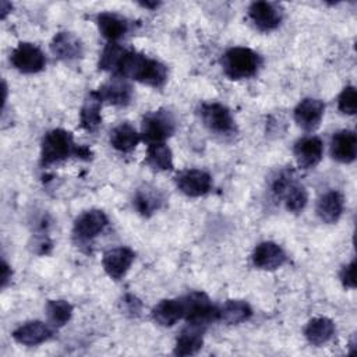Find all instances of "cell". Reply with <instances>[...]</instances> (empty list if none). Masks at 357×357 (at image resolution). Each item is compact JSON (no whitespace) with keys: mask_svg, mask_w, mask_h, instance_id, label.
Wrapping results in <instances>:
<instances>
[{"mask_svg":"<svg viewBox=\"0 0 357 357\" xmlns=\"http://www.w3.org/2000/svg\"><path fill=\"white\" fill-rule=\"evenodd\" d=\"M114 75L132 78L141 84L160 88L167 79V68L155 59H149L135 50L124 49Z\"/></svg>","mask_w":357,"mask_h":357,"instance_id":"1","label":"cell"},{"mask_svg":"<svg viewBox=\"0 0 357 357\" xmlns=\"http://www.w3.org/2000/svg\"><path fill=\"white\" fill-rule=\"evenodd\" d=\"M222 66L230 79L250 78L257 74L261 66V57L248 47H230L223 54Z\"/></svg>","mask_w":357,"mask_h":357,"instance_id":"2","label":"cell"},{"mask_svg":"<svg viewBox=\"0 0 357 357\" xmlns=\"http://www.w3.org/2000/svg\"><path fill=\"white\" fill-rule=\"evenodd\" d=\"M75 145L73 141V134L63 128H56L49 131L42 139L40 148V162L42 165H53L64 160L71 153L75 152Z\"/></svg>","mask_w":357,"mask_h":357,"instance_id":"3","label":"cell"},{"mask_svg":"<svg viewBox=\"0 0 357 357\" xmlns=\"http://www.w3.org/2000/svg\"><path fill=\"white\" fill-rule=\"evenodd\" d=\"M176 130V120L169 110L159 109L156 112L148 113L142 119L141 124V138H144L148 145L163 142Z\"/></svg>","mask_w":357,"mask_h":357,"instance_id":"4","label":"cell"},{"mask_svg":"<svg viewBox=\"0 0 357 357\" xmlns=\"http://www.w3.org/2000/svg\"><path fill=\"white\" fill-rule=\"evenodd\" d=\"M185 317L188 325L205 328L206 325L219 319V308L215 307L208 296L201 291H192L185 296Z\"/></svg>","mask_w":357,"mask_h":357,"instance_id":"5","label":"cell"},{"mask_svg":"<svg viewBox=\"0 0 357 357\" xmlns=\"http://www.w3.org/2000/svg\"><path fill=\"white\" fill-rule=\"evenodd\" d=\"M198 113L209 131L219 135H231L236 132V121L225 105L218 102L202 103Z\"/></svg>","mask_w":357,"mask_h":357,"instance_id":"6","label":"cell"},{"mask_svg":"<svg viewBox=\"0 0 357 357\" xmlns=\"http://www.w3.org/2000/svg\"><path fill=\"white\" fill-rule=\"evenodd\" d=\"M11 64L24 74H33L43 70L46 66V57L43 52L28 42H21L13 50L10 56Z\"/></svg>","mask_w":357,"mask_h":357,"instance_id":"7","label":"cell"},{"mask_svg":"<svg viewBox=\"0 0 357 357\" xmlns=\"http://www.w3.org/2000/svg\"><path fill=\"white\" fill-rule=\"evenodd\" d=\"M107 226V216L100 209L82 212L74 222V237L79 241H91Z\"/></svg>","mask_w":357,"mask_h":357,"instance_id":"8","label":"cell"},{"mask_svg":"<svg viewBox=\"0 0 357 357\" xmlns=\"http://www.w3.org/2000/svg\"><path fill=\"white\" fill-rule=\"evenodd\" d=\"M176 185L188 197H201L209 192L212 187V177L204 170L188 169L176 176Z\"/></svg>","mask_w":357,"mask_h":357,"instance_id":"9","label":"cell"},{"mask_svg":"<svg viewBox=\"0 0 357 357\" xmlns=\"http://www.w3.org/2000/svg\"><path fill=\"white\" fill-rule=\"evenodd\" d=\"M135 254L128 247H116L112 250H107L103 254L102 265L105 272L114 280L121 279L127 271L130 269L131 264L134 262Z\"/></svg>","mask_w":357,"mask_h":357,"instance_id":"10","label":"cell"},{"mask_svg":"<svg viewBox=\"0 0 357 357\" xmlns=\"http://www.w3.org/2000/svg\"><path fill=\"white\" fill-rule=\"evenodd\" d=\"M325 105L319 99H303L294 109V120L304 131H314L321 124Z\"/></svg>","mask_w":357,"mask_h":357,"instance_id":"11","label":"cell"},{"mask_svg":"<svg viewBox=\"0 0 357 357\" xmlns=\"http://www.w3.org/2000/svg\"><path fill=\"white\" fill-rule=\"evenodd\" d=\"M248 15L261 31H272L282 21L280 8L271 1H254L248 8Z\"/></svg>","mask_w":357,"mask_h":357,"instance_id":"12","label":"cell"},{"mask_svg":"<svg viewBox=\"0 0 357 357\" xmlns=\"http://www.w3.org/2000/svg\"><path fill=\"white\" fill-rule=\"evenodd\" d=\"M286 254L280 245L273 241H264L254 248L252 264L262 271H273L286 262Z\"/></svg>","mask_w":357,"mask_h":357,"instance_id":"13","label":"cell"},{"mask_svg":"<svg viewBox=\"0 0 357 357\" xmlns=\"http://www.w3.org/2000/svg\"><path fill=\"white\" fill-rule=\"evenodd\" d=\"M324 144L318 137H304L294 144V156L301 169H312L322 159Z\"/></svg>","mask_w":357,"mask_h":357,"instance_id":"14","label":"cell"},{"mask_svg":"<svg viewBox=\"0 0 357 357\" xmlns=\"http://www.w3.org/2000/svg\"><path fill=\"white\" fill-rule=\"evenodd\" d=\"M185 296L178 298L162 300L152 310V318L156 324L162 326H173L177 321L185 317Z\"/></svg>","mask_w":357,"mask_h":357,"instance_id":"15","label":"cell"},{"mask_svg":"<svg viewBox=\"0 0 357 357\" xmlns=\"http://www.w3.org/2000/svg\"><path fill=\"white\" fill-rule=\"evenodd\" d=\"M331 155L342 163H351L357 155V137L350 130L337 131L331 141Z\"/></svg>","mask_w":357,"mask_h":357,"instance_id":"16","label":"cell"},{"mask_svg":"<svg viewBox=\"0 0 357 357\" xmlns=\"http://www.w3.org/2000/svg\"><path fill=\"white\" fill-rule=\"evenodd\" d=\"M102 102L116 106H124L130 102L132 91L130 84L121 75H114L110 81L103 84L98 91Z\"/></svg>","mask_w":357,"mask_h":357,"instance_id":"17","label":"cell"},{"mask_svg":"<svg viewBox=\"0 0 357 357\" xmlns=\"http://www.w3.org/2000/svg\"><path fill=\"white\" fill-rule=\"evenodd\" d=\"M50 336H52V329L40 321L25 322L13 332L14 340L25 346L40 344L45 340H47Z\"/></svg>","mask_w":357,"mask_h":357,"instance_id":"18","label":"cell"},{"mask_svg":"<svg viewBox=\"0 0 357 357\" xmlns=\"http://www.w3.org/2000/svg\"><path fill=\"white\" fill-rule=\"evenodd\" d=\"M50 50L57 59L70 61L82 56V43L70 32H59L52 40Z\"/></svg>","mask_w":357,"mask_h":357,"instance_id":"19","label":"cell"},{"mask_svg":"<svg viewBox=\"0 0 357 357\" xmlns=\"http://www.w3.org/2000/svg\"><path fill=\"white\" fill-rule=\"evenodd\" d=\"M96 22L99 26L100 33L109 40L116 42L120 38H123L128 31V22L124 17L116 14V13H100L96 17Z\"/></svg>","mask_w":357,"mask_h":357,"instance_id":"20","label":"cell"},{"mask_svg":"<svg viewBox=\"0 0 357 357\" xmlns=\"http://www.w3.org/2000/svg\"><path fill=\"white\" fill-rule=\"evenodd\" d=\"M344 201L340 192L328 191L317 204V215L325 223H336L342 216Z\"/></svg>","mask_w":357,"mask_h":357,"instance_id":"21","label":"cell"},{"mask_svg":"<svg viewBox=\"0 0 357 357\" xmlns=\"http://www.w3.org/2000/svg\"><path fill=\"white\" fill-rule=\"evenodd\" d=\"M335 335V324L326 317H318L308 321L304 328V336L314 346L328 343Z\"/></svg>","mask_w":357,"mask_h":357,"instance_id":"22","label":"cell"},{"mask_svg":"<svg viewBox=\"0 0 357 357\" xmlns=\"http://www.w3.org/2000/svg\"><path fill=\"white\" fill-rule=\"evenodd\" d=\"M102 99L98 92H89L84 100V105L79 112V121L81 127L86 131H95L100 123V107H102Z\"/></svg>","mask_w":357,"mask_h":357,"instance_id":"23","label":"cell"},{"mask_svg":"<svg viewBox=\"0 0 357 357\" xmlns=\"http://www.w3.org/2000/svg\"><path fill=\"white\" fill-rule=\"evenodd\" d=\"M134 206L142 216H151L155 213L163 204V195L160 191L151 185H144L138 188L134 195Z\"/></svg>","mask_w":357,"mask_h":357,"instance_id":"24","label":"cell"},{"mask_svg":"<svg viewBox=\"0 0 357 357\" xmlns=\"http://www.w3.org/2000/svg\"><path fill=\"white\" fill-rule=\"evenodd\" d=\"M139 141H141V134H138L137 130L128 123L119 124L110 132L112 146L124 153L135 149Z\"/></svg>","mask_w":357,"mask_h":357,"instance_id":"25","label":"cell"},{"mask_svg":"<svg viewBox=\"0 0 357 357\" xmlns=\"http://www.w3.org/2000/svg\"><path fill=\"white\" fill-rule=\"evenodd\" d=\"M202 328L188 325V328L178 335L173 353L177 356H191L202 347Z\"/></svg>","mask_w":357,"mask_h":357,"instance_id":"26","label":"cell"},{"mask_svg":"<svg viewBox=\"0 0 357 357\" xmlns=\"http://www.w3.org/2000/svg\"><path fill=\"white\" fill-rule=\"evenodd\" d=\"M251 315V307L243 300H229L222 305V308H219V319L230 325L244 322Z\"/></svg>","mask_w":357,"mask_h":357,"instance_id":"27","label":"cell"},{"mask_svg":"<svg viewBox=\"0 0 357 357\" xmlns=\"http://www.w3.org/2000/svg\"><path fill=\"white\" fill-rule=\"evenodd\" d=\"M146 163L155 170H172L173 169V155L170 148L165 142L149 144L146 149Z\"/></svg>","mask_w":357,"mask_h":357,"instance_id":"28","label":"cell"},{"mask_svg":"<svg viewBox=\"0 0 357 357\" xmlns=\"http://www.w3.org/2000/svg\"><path fill=\"white\" fill-rule=\"evenodd\" d=\"M46 312L52 325L63 326L73 315V305L66 300H50L46 305Z\"/></svg>","mask_w":357,"mask_h":357,"instance_id":"29","label":"cell"},{"mask_svg":"<svg viewBox=\"0 0 357 357\" xmlns=\"http://www.w3.org/2000/svg\"><path fill=\"white\" fill-rule=\"evenodd\" d=\"M283 199H284L287 211H290L293 213H298V212H301L305 208L307 201H308V194H307V190L301 184H298L296 181L287 190V192L284 194Z\"/></svg>","mask_w":357,"mask_h":357,"instance_id":"30","label":"cell"},{"mask_svg":"<svg viewBox=\"0 0 357 357\" xmlns=\"http://www.w3.org/2000/svg\"><path fill=\"white\" fill-rule=\"evenodd\" d=\"M124 52V47L117 45L116 42H110L102 52L99 59V68L106 71H116L117 64L121 59V54Z\"/></svg>","mask_w":357,"mask_h":357,"instance_id":"31","label":"cell"},{"mask_svg":"<svg viewBox=\"0 0 357 357\" xmlns=\"http://www.w3.org/2000/svg\"><path fill=\"white\" fill-rule=\"evenodd\" d=\"M293 183H296L293 170H289V169L282 170L273 177L271 184V191L278 199H282L287 192V190L293 185Z\"/></svg>","mask_w":357,"mask_h":357,"instance_id":"32","label":"cell"},{"mask_svg":"<svg viewBox=\"0 0 357 357\" xmlns=\"http://www.w3.org/2000/svg\"><path fill=\"white\" fill-rule=\"evenodd\" d=\"M356 88L349 85L343 88L337 98V107L344 114H354L356 113Z\"/></svg>","mask_w":357,"mask_h":357,"instance_id":"33","label":"cell"},{"mask_svg":"<svg viewBox=\"0 0 357 357\" xmlns=\"http://www.w3.org/2000/svg\"><path fill=\"white\" fill-rule=\"evenodd\" d=\"M340 280L344 287H350V289L356 287V262L354 261L343 266V269L340 271Z\"/></svg>","mask_w":357,"mask_h":357,"instance_id":"34","label":"cell"},{"mask_svg":"<svg viewBox=\"0 0 357 357\" xmlns=\"http://www.w3.org/2000/svg\"><path fill=\"white\" fill-rule=\"evenodd\" d=\"M11 268L8 266V264L6 261H3V265H1V287H6L7 283L11 280Z\"/></svg>","mask_w":357,"mask_h":357,"instance_id":"35","label":"cell"},{"mask_svg":"<svg viewBox=\"0 0 357 357\" xmlns=\"http://www.w3.org/2000/svg\"><path fill=\"white\" fill-rule=\"evenodd\" d=\"M8 11H11V3L0 1V15H1V18H6Z\"/></svg>","mask_w":357,"mask_h":357,"instance_id":"36","label":"cell"},{"mask_svg":"<svg viewBox=\"0 0 357 357\" xmlns=\"http://www.w3.org/2000/svg\"><path fill=\"white\" fill-rule=\"evenodd\" d=\"M141 6H142V7H148V8H156V7L159 6V3H156V1H153V3H151V1H144V3H141Z\"/></svg>","mask_w":357,"mask_h":357,"instance_id":"37","label":"cell"}]
</instances>
